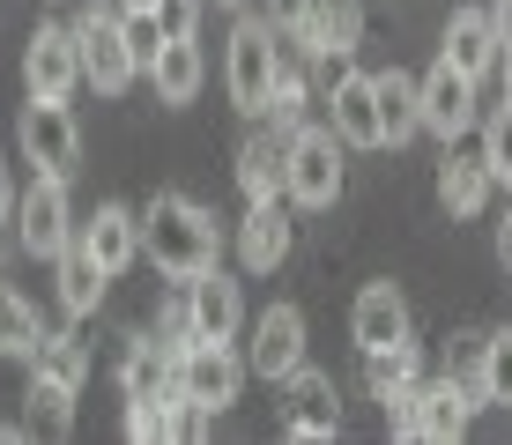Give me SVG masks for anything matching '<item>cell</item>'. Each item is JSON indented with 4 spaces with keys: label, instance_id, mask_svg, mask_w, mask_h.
<instances>
[{
    "label": "cell",
    "instance_id": "6da1fadb",
    "mask_svg": "<svg viewBox=\"0 0 512 445\" xmlns=\"http://www.w3.org/2000/svg\"><path fill=\"white\" fill-rule=\"evenodd\" d=\"M216 245H223L216 216H208L201 201H186V193H156V201L141 208V253L164 267L171 282H186V275H201V267H216Z\"/></svg>",
    "mask_w": 512,
    "mask_h": 445
},
{
    "label": "cell",
    "instance_id": "7a4b0ae2",
    "mask_svg": "<svg viewBox=\"0 0 512 445\" xmlns=\"http://www.w3.org/2000/svg\"><path fill=\"white\" fill-rule=\"evenodd\" d=\"M75 45H82V82L97 97H119L141 60H134V38H127V8H82L75 15Z\"/></svg>",
    "mask_w": 512,
    "mask_h": 445
},
{
    "label": "cell",
    "instance_id": "3957f363",
    "mask_svg": "<svg viewBox=\"0 0 512 445\" xmlns=\"http://www.w3.org/2000/svg\"><path fill=\"white\" fill-rule=\"evenodd\" d=\"M15 149H23V164H38L45 178H67L82 164V127L75 112H67V97H38L30 89L23 119H15Z\"/></svg>",
    "mask_w": 512,
    "mask_h": 445
},
{
    "label": "cell",
    "instance_id": "277c9868",
    "mask_svg": "<svg viewBox=\"0 0 512 445\" xmlns=\"http://www.w3.org/2000/svg\"><path fill=\"white\" fill-rule=\"evenodd\" d=\"M275 60H282L275 23H268V15H238V30H231V60H223V82H231V104H238L245 119H260V112H268Z\"/></svg>",
    "mask_w": 512,
    "mask_h": 445
},
{
    "label": "cell",
    "instance_id": "5b68a950",
    "mask_svg": "<svg viewBox=\"0 0 512 445\" xmlns=\"http://www.w3.org/2000/svg\"><path fill=\"white\" fill-rule=\"evenodd\" d=\"M342 149H349V141L334 127H297L290 134V178H282V201L334 208V201H342Z\"/></svg>",
    "mask_w": 512,
    "mask_h": 445
},
{
    "label": "cell",
    "instance_id": "8992f818",
    "mask_svg": "<svg viewBox=\"0 0 512 445\" xmlns=\"http://www.w3.org/2000/svg\"><path fill=\"white\" fill-rule=\"evenodd\" d=\"M171 386H179L193 408L223 416V408L238 401V386H245V356L231 342H193V349H179V379Z\"/></svg>",
    "mask_w": 512,
    "mask_h": 445
},
{
    "label": "cell",
    "instance_id": "52a82bcc",
    "mask_svg": "<svg viewBox=\"0 0 512 445\" xmlns=\"http://www.w3.org/2000/svg\"><path fill=\"white\" fill-rule=\"evenodd\" d=\"M334 89H327V112H334V134L349 141V149H386V127H379V82L357 75L349 60H320Z\"/></svg>",
    "mask_w": 512,
    "mask_h": 445
},
{
    "label": "cell",
    "instance_id": "ba28073f",
    "mask_svg": "<svg viewBox=\"0 0 512 445\" xmlns=\"http://www.w3.org/2000/svg\"><path fill=\"white\" fill-rule=\"evenodd\" d=\"M15 238H23L30 260H60L67 245H75V223H67V178H45L23 193V208H15Z\"/></svg>",
    "mask_w": 512,
    "mask_h": 445
},
{
    "label": "cell",
    "instance_id": "9c48e42d",
    "mask_svg": "<svg viewBox=\"0 0 512 445\" xmlns=\"http://www.w3.org/2000/svg\"><path fill=\"white\" fill-rule=\"evenodd\" d=\"M23 82L38 97H75L82 82V45H75V23H38L23 45Z\"/></svg>",
    "mask_w": 512,
    "mask_h": 445
},
{
    "label": "cell",
    "instance_id": "30bf717a",
    "mask_svg": "<svg viewBox=\"0 0 512 445\" xmlns=\"http://www.w3.org/2000/svg\"><path fill=\"white\" fill-rule=\"evenodd\" d=\"M297 364H305V312H297V305H268L253 319L245 371H260V379H290Z\"/></svg>",
    "mask_w": 512,
    "mask_h": 445
},
{
    "label": "cell",
    "instance_id": "8fae6325",
    "mask_svg": "<svg viewBox=\"0 0 512 445\" xmlns=\"http://www.w3.org/2000/svg\"><path fill=\"white\" fill-rule=\"evenodd\" d=\"M282 45H297L305 60H349L364 45V0H312L305 30L282 38Z\"/></svg>",
    "mask_w": 512,
    "mask_h": 445
},
{
    "label": "cell",
    "instance_id": "7c38bea8",
    "mask_svg": "<svg viewBox=\"0 0 512 445\" xmlns=\"http://www.w3.org/2000/svg\"><path fill=\"white\" fill-rule=\"evenodd\" d=\"M423 127L438 141H461L475 127V75H461L446 52H438V67L423 75Z\"/></svg>",
    "mask_w": 512,
    "mask_h": 445
},
{
    "label": "cell",
    "instance_id": "4fadbf2b",
    "mask_svg": "<svg viewBox=\"0 0 512 445\" xmlns=\"http://www.w3.org/2000/svg\"><path fill=\"white\" fill-rule=\"evenodd\" d=\"M290 245H297V223H290V208H282V201H253V208H245V223H238L245 275H275V267L290 260Z\"/></svg>",
    "mask_w": 512,
    "mask_h": 445
},
{
    "label": "cell",
    "instance_id": "5bb4252c",
    "mask_svg": "<svg viewBox=\"0 0 512 445\" xmlns=\"http://www.w3.org/2000/svg\"><path fill=\"white\" fill-rule=\"evenodd\" d=\"M186 290H193V327H201V342H238V327H245V290L223 267H201V275H186Z\"/></svg>",
    "mask_w": 512,
    "mask_h": 445
},
{
    "label": "cell",
    "instance_id": "9a60e30c",
    "mask_svg": "<svg viewBox=\"0 0 512 445\" xmlns=\"http://www.w3.org/2000/svg\"><path fill=\"white\" fill-rule=\"evenodd\" d=\"M282 386H290V416H282V431H290V438H334V431H342V401H334V379H327V371H305V364H297Z\"/></svg>",
    "mask_w": 512,
    "mask_h": 445
},
{
    "label": "cell",
    "instance_id": "2e32d148",
    "mask_svg": "<svg viewBox=\"0 0 512 445\" xmlns=\"http://www.w3.org/2000/svg\"><path fill=\"white\" fill-rule=\"evenodd\" d=\"M490 164L483 156H461V141H446V156H438V208H446L453 223H468V216H483L490 208Z\"/></svg>",
    "mask_w": 512,
    "mask_h": 445
},
{
    "label": "cell",
    "instance_id": "e0dca14e",
    "mask_svg": "<svg viewBox=\"0 0 512 445\" xmlns=\"http://www.w3.org/2000/svg\"><path fill=\"white\" fill-rule=\"evenodd\" d=\"M349 334H357V349L409 342V297H401L394 282H364L357 305H349Z\"/></svg>",
    "mask_w": 512,
    "mask_h": 445
},
{
    "label": "cell",
    "instance_id": "ac0fdd59",
    "mask_svg": "<svg viewBox=\"0 0 512 445\" xmlns=\"http://www.w3.org/2000/svg\"><path fill=\"white\" fill-rule=\"evenodd\" d=\"M82 253H90L104 275H119V267H134V253H141V216L134 208H119V201H104L90 223H82Z\"/></svg>",
    "mask_w": 512,
    "mask_h": 445
},
{
    "label": "cell",
    "instance_id": "d6986e66",
    "mask_svg": "<svg viewBox=\"0 0 512 445\" xmlns=\"http://www.w3.org/2000/svg\"><path fill=\"white\" fill-rule=\"evenodd\" d=\"M446 60L461 67V75L483 82L490 67H505V38H498V23H490L483 8H453V23H446Z\"/></svg>",
    "mask_w": 512,
    "mask_h": 445
},
{
    "label": "cell",
    "instance_id": "ffe728a7",
    "mask_svg": "<svg viewBox=\"0 0 512 445\" xmlns=\"http://www.w3.org/2000/svg\"><path fill=\"white\" fill-rule=\"evenodd\" d=\"M282 178H290V134H275V127L245 134V149H238L245 201H282Z\"/></svg>",
    "mask_w": 512,
    "mask_h": 445
},
{
    "label": "cell",
    "instance_id": "44dd1931",
    "mask_svg": "<svg viewBox=\"0 0 512 445\" xmlns=\"http://www.w3.org/2000/svg\"><path fill=\"white\" fill-rule=\"evenodd\" d=\"M416 401H423V438H438V445H453V438H468V416H475V394L461 379H438V386H423L416 379Z\"/></svg>",
    "mask_w": 512,
    "mask_h": 445
},
{
    "label": "cell",
    "instance_id": "7402d4cb",
    "mask_svg": "<svg viewBox=\"0 0 512 445\" xmlns=\"http://www.w3.org/2000/svg\"><path fill=\"white\" fill-rule=\"evenodd\" d=\"M171 379H179V349H171V342H134L127 364H119V394H127V401L171 394Z\"/></svg>",
    "mask_w": 512,
    "mask_h": 445
},
{
    "label": "cell",
    "instance_id": "603a6c76",
    "mask_svg": "<svg viewBox=\"0 0 512 445\" xmlns=\"http://www.w3.org/2000/svg\"><path fill=\"white\" fill-rule=\"evenodd\" d=\"M149 82H156V97H164V104H193V97H201V82H208L201 45H193V38H171L164 52H156Z\"/></svg>",
    "mask_w": 512,
    "mask_h": 445
},
{
    "label": "cell",
    "instance_id": "cb8c5ba5",
    "mask_svg": "<svg viewBox=\"0 0 512 445\" xmlns=\"http://www.w3.org/2000/svg\"><path fill=\"white\" fill-rule=\"evenodd\" d=\"M379 82V127H386V141H409L416 127H423V82H409L401 67H386V75H372Z\"/></svg>",
    "mask_w": 512,
    "mask_h": 445
},
{
    "label": "cell",
    "instance_id": "d4e9b609",
    "mask_svg": "<svg viewBox=\"0 0 512 445\" xmlns=\"http://www.w3.org/2000/svg\"><path fill=\"white\" fill-rule=\"evenodd\" d=\"M268 119L275 134H297L305 127V52L297 45H282V60H275V89H268Z\"/></svg>",
    "mask_w": 512,
    "mask_h": 445
},
{
    "label": "cell",
    "instance_id": "484cf974",
    "mask_svg": "<svg viewBox=\"0 0 512 445\" xmlns=\"http://www.w3.org/2000/svg\"><path fill=\"white\" fill-rule=\"evenodd\" d=\"M104 282H112V275H104L82 245H67V253H60V312L67 319H90L104 305Z\"/></svg>",
    "mask_w": 512,
    "mask_h": 445
},
{
    "label": "cell",
    "instance_id": "4316f807",
    "mask_svg": "<svg viewBox=\"0 0 512 445\" xmlns=\"http://www.w3.org/2000/svg\"><path fill=\"white\" fill-rule=\"evenodd\" d=\"M364 386H372V401H401L416 386V342L364 349Z\"/></svg>",
    "mask_w": 512,
    "mask_h": 445
},
{
    "label": "cell",
    "instance_id": "83f0119b",
    "mask_svg": "<svg viewBox=\"0 0 512 445\" xmlns=\"http://www.w3.org/2000/svg\"><path fill=\"white\" fill-rule=\"evenodd\" d=\"M38 423H45V438H67V431H75V386L30 371V431H38Z\"/></svg>",
    "mask_w": 512,
    "mask_h": 445
},
{
    "label": "cell",
    "instance_id": "f1b7e54d",
    "mask_svg": "<svg viewBox=\"0 0 512 445\" xmlns=\"http://www.w3.org/2000/svg\"><path fill=\"white\" fill-rule=\"evenodd\" d=\"M38 349H45V327H38V312L23 305V297L0 282V356H30L38 364Z\"/></svg>",
    "mask_w": 512,
    "mask_h": 445
},
{
    "label": "cell",
    "instance_id": "f546056e",
    "mask_svg": "<svg viewBox=\"0 0 512 445\" xmlns=\"http://www.w3.org/2000/svg\"><path fill=\"white\" fill-rule=\"evenodd\" d=\"M475 364H483V401L512 408V327L483 334V342H475Z\"/></svg>",
    "mask_w": 512,
    "mask_h": 445
},
{
    "label": "cell",
    "instance_id": "4dcf8cb0",
    "mask_svg": "<svg viewBox=\"0 0 512 445\" xmlns=\"http://www.w3.org/2000/svg\"><path fill=\"white\" fill-rule=\"evenodd\" d=\"M38 371L82 394V379H90V349H82L75 334H45V349H38Z\"/></svg>",
    "mask_w": 512,
    "mask_h": 445
},
{
    "label": "cell",
    "instance_id": "1f68e13d",
    "mask_svg": "<svg viewBox=\"0 0 512 445\" xmlns=\"http://www.w3.org/2000/svg\"><path fill=\"white\" fill-rule=\"evenodd\" d=\"M483 164H490V178H498V186H512V97L483 119Z\"/></svg>",
    "mask_w": 512,
    "mask_h": 445
},
{
    "label": "cell",
    "instance_id": "d6a6232c",
    "mask_svg": "<svg viewBox=\"0 0 512 445\" xmlns=\"http://www.w3.org/2000/svg\"><path fill=\"white\" fill-rule=\"evenodd\" d=\"M156 334H164L171 349H193V342H201V327H193V290H186V282L164 297V312H156Z\"/></svg>",
    "mask_w": 512,
    "mask_h": 445
},
{
    "label": "cell",
    "instance_id": "836d02e7",
    "mask_svg": "<svg viewBox=\"0 0 512 445\" xmlns=\"http://www.w3.org/2000/svg\"><path fill=\"white\" fill-rule=\"evenodd\" d=\"M127 38H134V60H141V75L156 67V52H164L171 38H164V23L156 15H127Z\"/></svg>",
    "mask_w": 512,
    "mask_h": 445
},
{
    "label": "cell",
    "instance_id": "e575fe53",
    "mask_svg": "<svg viewBox=\"0 0 512 445\" xmlns=\"http://www.w3.org/2000/svg\"><path fill=\"white\" fill-rule=\"evenodd\" d=\"M156 23H164V38H193L201 30V0H156Z\"/></svg>",
    "mask_w": 512,
    "mask_h": 445
},
{
    "label": "cell",
    "instance_id": "d590c367",
    "mask_svg": "<svg viewBox=\"0 0 512 445\" xmlns=\"http://www.w3.org/2000/svg\"><path fill=\"white\" fill-rule=\"evenodd\" d=\"M305 15H312V0H268V23L282 30V38H297V30H305Z\"/></svg>",
    "mask_w": 512,
    "mask_h": 445
},
{
    "label": "cell",
    "instance_id": "8d00e7d4",
    "mask_svg": "<svg viewBox=\"0 0 512 445\" xmlns=\"http://www.w3.org/2000/svg\"><path fill=\"white\" fill-rule=\"evenodd\" d=\"M15 208H23V193H15V178H8V164H0V230L15 223Z\"/></svg>",
    "mask_w": 512,
    "mask_h": 445
},
{
    "label": "cell",
    "instance_id": "74e56055",
    "mask_svg": "<svg viewBox=\"0 0 512 445\" xmlns=\"http://www.w3.org/2000/svg\"><path fill=\"white\" fill-rule=\"evenodd\" d=\"M498 260H505V275H512V208L498 216Z\"/></svg>",
    "mask_w": 512,
    "mask_h": 445
},
{
    "label": "cell",
    "instance_id": "f35d334b",
    "mask_svg": "<svg viewBox=\"0 0 512 445\" xmlns=\"http://www.w3.org/2000/svg\"><path fill=\"white\" fill-rule=\"evenodd\" d=\"M490 23H498V38L512 45V0H498V8H490Z\"/></svg>",
    "mask_w": 512,
    "mask_h": 445
},
{
    "label": "cell",
    "instance_id": "ab89813d",
    "mask_svg": "<svg viewBox=\"0 0 512 445\" xmlns=\"http://www.w3.org/2000/svg\"><path fill=\"white\" fill-rule=\"evenodd\" d=\"M119 8H127V15H156V0H119Z\"/></svg>",
    "mask_w": 512,
    "mask_h": 445
},
{
    "label": "cell",
    "instance_id": "60d3db41",
    "mask_svg": "<svg viewBox=\"0 0 512 445\" xmlns=\"http://www.w3.org/2000/svg\"><path fill=\"white\" fill-rule=\"evenodd\" d=\"M505 97H512V45H505Z\"/></svg>",
    "mask_w": 512,
    "mask_h": 445
},
{
    "label": "cell",
    "instance_id": "b9f144b4",
    "mask_svg": "<svg viewBox=\"0 0 512 445\" xmlns=\"http://www.w3.org/2000/svg\"><path fill=\"white\" fill-rule=\"evenodd\" d=\"M216 8H245V0H216Z\"/></svg>",
    "mask_w": 512,
    "mask_h": 445
}]
</instances>
